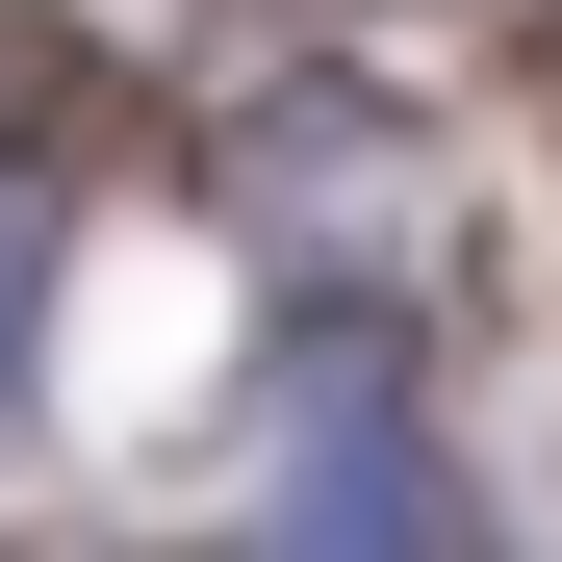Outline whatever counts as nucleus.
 I'll return each instance as SVG.
<instances>
[]
</instances>
